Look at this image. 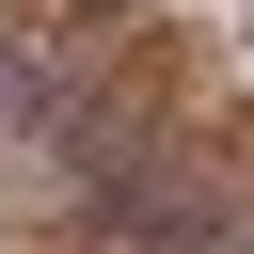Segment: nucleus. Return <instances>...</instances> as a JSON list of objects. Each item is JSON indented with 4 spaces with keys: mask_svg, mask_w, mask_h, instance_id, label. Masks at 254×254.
Segmentation results:
<instances>
[{
    "mask_svg": "<svg viewBox=\"0 0 254 254\" xmlns=\"http://www.w3.org/2000/svg\"><path fill=\"white\" fill-rule=\"evenodd\" d=\"M238 48H254V0H238Z\"/></svg>",
    "mask_w": 254,
    "mask_h": 254,
    "instance_id": "obj_1",
    "label": "nucleus"
}]
</instances>
